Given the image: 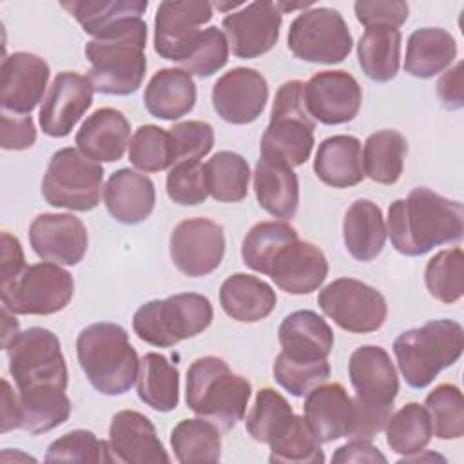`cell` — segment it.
<instances>
[{
    "label": "cell",
    "instance_id": "cell-46",
    "mask_svg": "<svg viewBox=\"0 0 464 464\" xmlns=\"http://www.w3.org/2000/svg\"><path fill=\"white\" fill-rule=\"evenodd\" d=\"M290 415H294V410L288 401L279 392L266 386L256 393V401L246 415L245 426L256 442L268 444Z\"/></svg>",
    "mask_w": 464,
    "mask_h": 464
},
{
    "label": "cell",
    "instance_id": "cell-32",
    "mask_svg": "<svg viewBox=\"0 0 464 464\" xmlns=\"http://www.w3.org/2000/svg\"><path fill=\"white\" fill-rule=\"evenodd\" d=\"M254 192L259 207L270 216L279 219L295 216L299 207V179L290 167L259 158L254 170Z\"/></svg>",
    "mask_w": 464,
    "mask_h": 464
},
{
    "label": "cell",
    "instance_id": "cell-6",
    "mask_svg": "<svg viewBox=\"0 0 464 464\" xmlns=\"http://www.w3.org/2000/svg\"><path fill=\"white\" fill-rule=\"evenodd\" d=\"M464 350V330L457 321L435 319L402 332L393 341V353L404 381L417 390L455 364Z\"/></svg>",
    "mask_w": 464,
    "mask_h": 464
},
{
    "label": "cell",
    "instance_id": "cell-31",
    "mask_svg": "<svg viewBox=\"0 0 464 464\" xmlns=\"http://www.w3.org/2000/svg\"><path fill=\"white\" fill-rule=\"evenodd\" d=\"M382 210L370 199H355L343 221V239L348 254L362 263L373 261L386 243Z\"/></svg>",
    "mask_w": 464,
    "mask_h": 464
},
{
    "label": "cell",
    "instance_id": "cell-11",
    "mask_svg": "<svg viewBox=\"0 0 464 464\" xmlns=\"http://www.w3.org/2000/svg\"><path fill=\"white\" fill-rule=\"evenodd\" d=\"M74 279L56 263L25 266L11 281L0 283L2 304L20 315H51L62 312L72 299Z\"/></svg>",
    "mask_w": 464,
    "mask_h": 464
},
{
    "label": "cell",
    "instance_id": "cell-8",
    "mask_svg": "<svg viewBox=\"0 0 464 464\" xmlns=\"http://www.w3.org/2000/svg\"><path fill=\"white\" fill-rule=\"evenodd\" d=\"M214 319L208 297L185 292L143 303L132 317L134 334L156 348H170L183 339L203 334Z\"/></svg>",
    "mask_w": 464,
    "mask_h": 464
},
{
    "label": "cell",
    "instance_id": "cell-53",
    "mask_svg": "<svg viewBox=\"0 0 464 464\" xmlns=\"http://www.w3.org/2000/svg\"><path fill=\"white\" fill-rule=\"evenodd\" d=\"M355 16L364 27L373 25H390L401 27L408 20V4L401 0H375L366 2L359 0L353 4Z\"/></svg>",
    "mask_w": 464,
    "mask_h": 464
},
{
    "label": "cell",
    "instance_id": "cell-20",
    "mask_svg": "<svg viewBox=\"0 0 464 464\" xmlns=\"http://www.w3.org/2000/svg\"><path fill=\"white\" fill-rule=\"evenodd\" d=\"M51 76L49 63L33 53H13L0 67V103L4 112L31 114L42 102Z\"/></svg>",
    "mask_w": 464,
    "mask_h": 464
},
{
    "label": "cell",
    "instance_id": "cell-52",
    "mask_svg": "<svg viewBox=\"0 0 464 464\" xmlns=\"http://www.w3.org/2000/svg\"><path fill=\"white\" fill-rule=\"evenodd\" d=\"M167 196L183 207L203 203L208 198L205 165L199 161L172 165L167 174Z\"/></svg>",
    "mask_w": 464,
    "mask_h": 464
},
{
    "label": "cell",
    "instance_id": "cell-37",
    "mask_svg": "<svg viewBox=\"0 0 464 464\" xmlns=\"http://www.w3.org/2000/svg\"><path fill=\"white\" fill-rule=\"evenodd\" d=\"M18 430L40 435L63 424L71 415V401L65 390L18 392Z\"/></svg>",
    "mask_w": 464,
    "mask_h": 464
},
{
    "label": "cell",
    "instance_id": "cell-26",
    "mask_svg": "<svg viewBox=\"0 0 464 464\" xmlns=\"http://www.w3.org/2000/svg\"><path fill=\"white\" fill-rule=\"evenodd\" d=\"M107 212L123 225L145 221L156 205V188L149 176L132 169H120L111 174L103 187Z\"/></svg>",
    "mask_w": 464,
    "mask_h": 464
},
{
    "label": "cell",
    "instance_id": "cell-40",
    "mask_svg": "<svg viewBox=\"0 0 464 464\" xmlns=\"http://www.w3.org/2000/svg\"><path fill=\"white\" fill-rule=\"evenodd\" d=\"M386 444L401 459L411 457L430 444L433 437L431 419L428 410L419 402H408L390 415L386 426Z\"/></svg>",
    "mask_w": 464,
    "mask_h": 464
},
{
    "label": "cell",
    "instance_id": "cell-22",
    "mask_svg": "<svg viewBox=\"0 0 464 464\" xmlns=\"http://www.w3.org/2000/svg\"><path fill=\"white\" fill-rule=\"evenodd\" d=\"M107 442L112 462L160 464L170 460L150 419L136 410H121L112 417Z\"/></svg>",
    "mask_w": 464,
    "mask_h": 464
},
{
    "label": "cell",
    "instance_id": "cell-14",
    "mask_svg": "<svg viewBox=\"0 0 464 464\" xmlns=\"http://www.w3.org/2000/svg\"><path fill=\"white\" fill-rule=\"evenodd\" d=\"M212 18V4L199 0H163L154 18V51L170 62H185Z\"/></svg>",
    "mask_w": 464,
    "mask_h": 464
},
{
    "label": "cell",
    "instance_id": "cell-1",
    "mask_svg": "<svg viewBox=\"0 0 464 464\" xmlns=\"http://www.w3.org/2000/svg\"><path fill=\"white\" fill-rule=\"evenodd\" d=\"M386 232L399 254L424 256L435 246L462 239L464 207L426 187H415L406 199L390 205Z\"/></svg>",
    "mask_w": 464,
    "mask_h": 464
},
{
    "label": "cell",
    "instance_id": "cell-49",
    "mask_svg": "<svg viewBox=\"0 0 464 464\" xmlns=\"http://www.w3.org/2000/svg\"><path fill=\"white\" fill-rule=\"evenodd\" d=\"M272 373L276 382L285 388L294 397H303L315 386L323 384L330 377L328 361L303 362L288 359L285 353H277L272 364Z\"/></svg>",
    "mask_w": 464,
    "mask_h": 464
},
{
    "label": "cell",
    "instance_id": "cell-29",
    "mask_svg": "<svg viewBox=\"0 0 464 464\" xmlns=\"http://www.w3.org/2000/svg\"><path fill=\"white\" fill-rule=\"evenodd\" d=\"M143 103L150 116L160 120H179L196 105V83L190 72L176 67H165L149 80Z\"/></svg>",
    "mask_w": 464,
    "mask_h": 464
},
{
    "label": "cell",
    "instance_id": "cell-47",
    "mask_svg": "<svg viewBox=\"0 0 464 464\" xmlns=\"http://www.w3.org/2000/svg\"><path fill=\"white\" fill-rule=\"evenodd\" d=\"M129 160L141 172H161L172 167L169 130L140 125L129 141Z\"/></svg>",
    "mask_w": 464,
    "mask_h": 464
},
{
    "label": "cell",
    "instance_id": "cell-56",
    "mask_svg": "<svg viewBox=\"0 0 464 464\" xmlns=\"http://www.w3.org/2000/svg\"><path fill=\"white\" fill-rule=\"evenodd\" d=\"M0 250V283H5L16 277L25 268V257L20 241L9 232H2Z\"/></svg>",
    "mask_w": 464,
    "mask_h": 464
},
{
    "label": "cell",
    "instance_id": "cell-21",
    "mask_svg": "<svg viewBox=\"0 0 464 464\" xmlns=\"http://www.w3.org/2000/svg\"><path fill=\"white\" fill-rule=\"evenodd\" d=\"M92 85L87 76L58 72L40 107V127L51 138H65L92 105Z\"/></svg>",
    "mask_w": 464,
    "mask_h": 464
},
{
    "label": "cell",
    "instance_id": "cell-34",
    "mask_svg": "<svg viewBox=\"0 0 464 464\" xmlns=\"http://www.w3.org/2000/svg\"><path fill=\"white\" fill-rule=\"evenodd\" d=\"M401 40L402 34L395 27H366L357 44V58L362 72L370 80L386 83L397 76L401 63Z\"/></svg>",
    "mask_w": 464,
    "mask_h": 464
},
{
    "label": "cell",
    "instance_id": "cell-5",
    "mask_svg": "<svg viewBox=\"0 0 464 464\" xmlns=\"http://www.w3.org/2000/svg\"><path fill=\"white\" fill-rule=\"evenodd\" d=\"M250 395V382L234 373L221 357H199L187 370V406L223 431L243 420Z\"/></svg>",
    "mask_w": 464,
    "mask_h": 464
},
{
    "label": "cell",
    "instance_id": "cell-15",
    "mask_svg": "<svg viewBox=\"0 0 464 464\" xmlns=\"http://www.w3.org/2000/svg\"><path fill=\"white\" fill-rule=\"evenodd\" d=\"M174 266L187 277L212 274L225 256L223 227L208 218H188L179 221L169 245Z\"/></svg>",
    "mask_w": 464,
    "mask_h": 464
},
{
    "label": "cell",
    "instance_id": "cell-9",
    "mask_svg": "<svg viewBox=\"0 0 464 464\" xmlns=\"http://www.w3.org/2000/svg\"><path fill=\"white\" fill-rule=\"evenodd\" d=\"M9 359V373L18 392L65 390L69 372L60 348V339L47 328L31 326L18 332L4 348Z\"/></svg>",
    "mask_w": 464,
    "mask_h": 464
},
{
    "label": "cell",
    "instance_id": "cell-19",
    "mask_svg": "<svg viewBox=\"0 0 464 464\" xmlns=\"http://www.w3.org/2000/svg\"><path fill=\"white\" fill-rule=\"evenodd\" d=\"M29 243L40 259L74 266L87 252L89 236L80 218L44 212L29 225Z\"/></svg>",
    "mask_w": 464,
    "mask_h": 464
},
{
    "label": "cell",
    "instance_id": "cell-50",
    "mask_svg": "<svg viewBox=\"0 0 464 464\" xmlns=\"http://www.w3.org/2000/svg\"><path fill=\"white\" fill-rule=\"evenodd\" d=\"M172 165L183 161H199L214 147V129L207 121L188 120L174 123L169 129Z\"/></svg>",
    "mask_w": 464,
    "mask_h": 464
},
{
    "label": "cell",
    "instance_id": "cell-17",
    "mask_svg": "<svg viewBox=\"0 0 464 464\" xmlns=\"http://www.w3.org/2000/svg\"><path fill=\"white\" fill-rule=\"evenodd\" d=\"M268 102L266 78L252 67H234L212 87V105L221 120L232 125L256 121Z\"/></svg>",
    "mask_w": 464,
    "mask_h": 464
},
{
    "label": "cell",
    "instance_id": "cell-48",
    "mask_svg": "<svg viewBox=\"0 0 464 464\" xmlns=\"http://www.w3.org/2000/svg\"><path fill=\"white\" fill-rule=\"evenodd\" d=\"M45 462H112L109 442L100 440L89 430H72L53 440L45 453Z\"/></svg>",
    "mask_w": 464,
    "mask_h": 464
},
{
    "label": "cell",
    "instance_id": "cell-39",
    "mask_svg": "<svg viewBox=\"0 0 464 464\" xmlns=\"http://www.w3.org/2000/svg\"><path fill=\"white\" fill-rule=\"evenodd\" d=\"M170 446L178 462H218L221 459L219 428L203 419H183L170 431Z\"/></svg>",
    "mask_w": 464,
    "mask_h": 464
},
{
    "label": "cell",
    "instance_id": "cell-23",
    "mask_svg": "<svg viewBox=\"0 0 464 464\" xmlns=\"http://www.w3.org/2000/svg\"><path fill=\"white\" fill-rule=\"evenodd\" d=\"M348 377L355 397L370 406L392 408L399 393V377L388 352L375 344H364L352 352Z\"/></svg>",
    "mask_w": 464,
    "mask_h": 464
},
{
    "label": "cell",
    "instance_id": "cell-2",
    "mask_svg": "<svg viewBox=\"0 0 464 464\" xmlns=\"http://www.w3.org/2000/svg\"><path fill=\"white\" fill-rule=\"evenodd\" d=\"M145 45L147 24L141 18H125L87 42V78L92 89L111 96L134 94L147 71Z\"/></svg>",
    "mask_w": 464,
    "mask_h": 464
},
{
    "label": "cell",
    "instance_id": "cell-54",
    "mask_svg": "<svg viewBox=\"0 0 464 464\" xmlns=\"http://www.w3.org/2000/svg\"><path fill=\"white\" fill-rule=\"evenodd\" d=\"M36 141V127L31 114H7L0 116V147L4 150H24Z\"/></svg>",
    "mask_w": 464,
    "mask_h": 464
},
{
    "label": "cell",
    "instance_id": "cell-42",
    "mask_svg": "<svg viewBox=\"0 0 464 464\" xmlns=\"http://www.w3.org/2000/svg\"><path fill=\"white\" fill-rule=\"evenodd\" d=\"M208 194L221 203H237L246 198L250 167L248 161L232 150H219L205 163Z\"/></svg>",
    "mask_w": 464,
    "mask_h": 464
},
{
    "label": "cell",
    "instance_id": "cell-10",
    "mask_svg": "<svg viewBox=\"0 0 464 464\" xmlns=\"http://www.w3.org/2000/svg\"><path fill=\"white\" fill-rule=\"evenodd\" d=\"M103 174V167L85 158L78 149H60L49 160L42 179V196L56 208L92 210L102 198Z\"/></svg>",
    "mask_w": 464,
    "mask_h": 464
},
{
    "label": "cell",
    "instance_id": "cell-18",
    "mask_svg": "<svg viewBox=\"0 0 464 464\" xmlns=\"http://www.w3.org/2000/svg\"><path fill=\"white\" fill-rule=\"evenodd\" d=\"M362 102L359 82L346 71H319L304 83V103L310 116L324 125L352 121Z\"/></svg>",
    "mask_w": 464,
    "mask_h": 464
},
{
    "label": "cell",
    "instance_id": "cell-58",
    "mask_svg": "<svg viewBox=\"0 0 464 464\" xmlns=\"http://www.w3.org/2000/svg\"><path fill=\"white\" fill-rule=\"evenodd\" d=\"M18 430V393L11 388L9 381H2V426L0 431L7 433Z\"/></svg>",
    "mask_w": 464,
    "mask_h": 464
},
{
    "label": "cell",
    "instance_id": "cell-45",
    "mask_svg": "<svg viewBox=\"0 0 464 464\" xmlns=\"http://www.w3.org/2000/svg\"><path fill=\"white\" fill-rule=\"evenodd\" d=\"M424 408L437 439L455 440L464 435V399L459 386L450 382L435 386L426 395Z\"/></svg>",
    "mask_w": 464,
    "mask_h": 464
},
{
    "label": "cell",
    "instance_id": "cell-16",
    "mask_svg": "<svg viewBox=\"0 0 464 464\" xmlns=\"http://www.w3.org/2000/svg\"><path fill=\"white\" fill-rule=\"evenodd\" d=\"M283 13L274 2H252L228 13L221 27L236 58L252 60L268 53L279 40Z\"/></svg>",
    "mask_w": 464,
    "mask_h": 464
},
{
    "label": "cell",
    "instance_id": "cell-57",
    "mask_svg": "<svg viewBox=\"0 0 464 464\" xmlns=\"http://www.w3.org/2000/svg\"><path fill=\"white\" fill-rule=\"evenodd\" d=\"M437 94L442 102V105L448 111L460 109L464 103V94H462V62H457L455 67L448 69L439 83H437Z\"/></svg>",
    "mask_w": 464,
    "mask_h": 464
},
{
    "label": "cell",
    "instance_id": "cell-51",
    "mask_svg": "<svg viewBox=\"0 0 464 464\" xmlns=\"http://www.w3.org/2000/svg\"><path fill=\"white\" fill-rule=\"evenodd\" d=\"M228 51L230 47L225 33L216 25H210L203 29L201 38L192 49L190 56L179 65L183 67V71L190 74H196L199 78H208L227 65Z\"/></svg>",
    "mask_w": 464,
    "mask_h": 464
},
{
    "label": "cell",
    "instance_id": "cell-33",
    "mask_svg": "<svg viewBox=\"0 0 464 464\" xmlns=\"http://www.w3.org/2000/svg\"><path fill=\"white\" fill-rule=\"evenodd\" d=\"M457 58L455 38L440 27H420L406 44L404 71L415 78H433L448 69Z\"/></svg>",
    "mask_w": 464,
    "mask_h": 464
},
{
    "label": "cell",
    "instance_id": "cell-7",
    "mask_svg": "<svg viewBox=\"0 0 464 464\" xmlns=\"http://www.w3.org/2000/svg\"><path fill=\"white\" fill-rule=\"evenodd\" d=\"M315 120L304 103V83L285 82L274 98L270 123L261 136V160L281 163L290 169L303 165L314 149Z\"/></svg>",
    "mask_w": 464,
    "mask_h": 464
},
{
    "label": "cell",
    "instance_id": "cell-41",
    "mask_svg": "<svg viewBox=\"0 0 464 464\" xmlns=\"http://www.w3.org/2000/svg\"><path fill=\"white\" fill-rule=\"evenodd\" d=\"M82 25L87 34L94 38L125 18H141L147 11V0H72L62 2Z\"/></svg>",
    "mask_w": 464,
    "mask_h": 464
},
{
    "label": "cell",
    "instance_id": "cell-3",
    "mask_svg": "<svg viewBox=\"0 0 464 464\" xmlns=\"http://www.w3.org/2000/svg\"><path fill=\"white\" fill-rule=\"evenodd\" d=\"M76 357L91 386L103 395H123L138 381L136 348L116 323L85 326L76 337Z\"/></svg>",
    "mask_w": 464,
    "mask_h": 464
},
{
    "label": "cell",
    "instance_id": "cell-13",
    "mask_svg": "<svg viewBox=\"0 0 464 464\" xmlns=\"http://www.w3.org/2000/svg\"><path fill=\"white\" fill-rule=\"evenodd\" d=\"M317 303L324 315L350 334L375 332L388 315L384 295L353 277H339L328 283L319 292Z\"/></svg>",
    "mask_w": 464,
    "mask_h": 464
},
{
    "label": "cell",
    "instance_id": "cell-55",
    "mask_svg": "<svg viewBox=\"0 0 464 464\" xmlns=\"http://www.w3.org/2000/svg\"><path fill=\"white\" fill-rule=\"evenodd\" d=\"M332 462L346 464V462H382L386 464L388 459L379 451L377 446L372 444V440L366 439H350L346 444L335 450L332 455Z\"/></svg>",
    "mask_w": 464,
    "mask_h": 464
},
{
    "label": "cell",
    "instance_id": "cell-25",
    "mask_svg": "<svg viewBox=\"0 0 464 464\" xmlns=\"http://www.w3.org/2000/svg\"><path fill=\"white\" fill-rule=\"evenodd\" d=\"M129 140L130 123L121 111L112 107H102L87 116L74 138L78 150L96 163L121 160Z\"/></svg>",
    "mask_w": 464,
    "mask_h": 464
},
{
    "label": "cell",
    "instance_id": "cell-12",
    "mask_svg": "<svg viewBox=\"0 0 464 464\" xmlns=\"http://www.w3.org/2000/svg\"><path fill=\"white\" fill-rule=\"evenodd\" d=\"M353 40L343 14L332 7H312L295 16L288 29L290 53L304 62L334 65L352 51Z\"/></svg>",
    "mask_w": 464,
    "mask_h": 464
},
{
    "label": "cell",
    "instance_id": "cell-35",
    "mask_svg": "<svg viewBox=\"0 0 464 464\" xmlns=\"http://www.w3.org/2000/svg\"><path fill=\"white\" fill-rule=\"evenodd\" d=\"M138 397L154 411H172L179 402V372L161 353L147 352L140 361Z\"/></svg>",
    "mask_w": 464,
    "mask_h": 464
},
{
    "label": "cell",
    "instance_id": "cell-59",
    "mask_svg": "<svg viewBox=\"0 0 464 464\" xmlns=\"http://www.w3.org/2000/svg\"><path fill=\"white\" fill-rule=\"evenodd\" d=\"M11 314L13 312L2 304V348H5L11 343V339L20 332L18 321Z\"/></svg>",
    "mask_w": 464,
    "mask_h": 464
},
{
    "label": "cell",
    "instance_id": "cell-27",
    "mask_svg": "<svg viewBox=\"0 0 464 464\" xmlns=\"http://www.w3.org/2000/svg\"><path fill=\"white\" fill-rule=\"evenodd\" d=\"M277 334L281 353L294 361H324L334 348V332L330 324L314 310L288 314L279 324Z\"/></svg>",
    "mask_w": 464,
    "mask_h": 464
},
{
    "label": "cell",
    "instance_id": "cell-24",
    "mask_svg": "<svg viewBox=\"0 0 464 464\" xmlns=\"http://www.w3.org/2000/svg\"><path fill=\"white\" fill-rule=\"evenodd\" d=\"M270 279L286 294L304 295L317 290L328 276L324 252L303 239H294L274 257L268 274Z\"/></svg>",
    "mask_w": 464,
    "mask_h": 464
},
{
    "label": "cell",
    "instance_id": "cell-30",
    "mask_svg": "<svg viewBox=\"0 0 464 464\" xmlns=\"http://www.w3.org/2000/svg\"><path fill=\"white\" fill-rule=\"evenodd\" d=\"M277 303L274 288L250 274H232L221 283L219 304L223 312L239 323H259L268 317Z\"/></svg>",
    "mask_w": 464,
    "mask_h": 464
},
{
    "label": "cell",
    "instance_id": "cell-38",
    "mask_svg": "<svg viewBox=\"0 0 464 464\" xmlns=\"http://www.w3.org/2000/svg\"><path fill=\"white\" fill-rule=\"evenodd\" d=\"M268 462L283 464H323L324 453L321 442L312 433L304 417L290 415L268 442Z\"/></svg>",
    "mask_w": 464,
    "mask_h": 464
},
{
    "label": "cell",
    "instance_id": "cell-44",
    "mask_svg": "<svg viewBox=\"0 0 464 464\" xmlns=\"http://www.w3.org/2000/svg\"><path fill=\"white\" fill-rule=\"evenodd\" d=\"M426 288L444 304L457 303L464 294V252L460 246L437 252L424 270Z\"/></svg>",
    "mask_w": 464,
    "mask_h": 464
},
{
    "label": "cell",
    "instance_id": "cell-28",
    "mask_svg": "<svg viewBox=\"0 0 464 464\" xmlns=\"http://www.w3.org/2000/svg\"><path fill=\"white\" fill-rule=\"evenodd\" d=\"M315 176L328 187L348 188L364 179L362 145L355 136L335 134L319 143L314 160Z\"/></svg>",
    "mask_w": 464,
    "mask_h": 464
},
{
    "label": "cell",
    "instance_id": "cell-36",
    "mask_svg": "<svg viewBox=\"0 0 464 464\" xmlns=\"http://www.w3.org/2000/svg\"><path fill=\"white\" fill-rule=\"evenodd\" d=\"M406 152L408 141L399 130L384 129L370 134L362 152L364 176L381 185L397 183L404 170Z\"/></svg>",
    "mask_w": 464,
    "mask_h": 464
},
{
    "label": "cell",
    "instance_id": "cell-43",
    "mask_svg": "<svg viewBox=\"0 0 464 464\" xmlns=\"http://www.w3.org/2000/svg\"><path fill=\"white\" fill-rule=\"evenodd\" d=\"M297 237L295 228L286 221H259L243 239L241 259L250 270L266 276L277 252Z\"/></svg>",
    "mask_w": 464,
    "mask_h": 464
},
{
    "label": "cell",
    "instance_id": "cell-4",
    "mask_svg": "<svg viewBox=\"0 0 464 464\" xmlns=\"http://www.w3.org/2000/svg\"><path fill=\"white\" fill-rule=\"evenodd\" d=\"M390 415L392 408L364 404L350 397L341 382L315 386L303 404V417L321 444L343 437L372 440L384 430Z\"/></svg>",
    "mask_w": 464,
    "mask_h": 464
}]
</instances>
